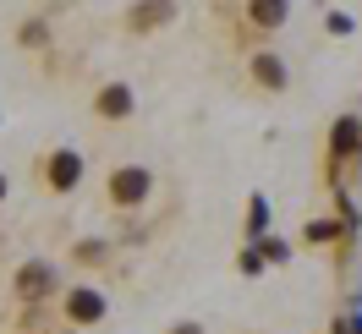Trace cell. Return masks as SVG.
<instances>
[{
  "mask_svg": "<svg viewBox=\"0 0 362 334\" xmlns=\"http://www.w3.org/2000/svg\"><path fill=\"white\" fill-rule=\"evenodd\" d=\"M143 198H148V170L127 165V170H115V176H110V203L132 208V203H143Z\"/></svg>",
  "mask_w": 362,
  "mask_h": 334,
  "instance_id": "1",
  "label": "cell"
},
{
  "mask_svg": "<svg viewBox=\"0 0 362 334\" xmlns=\"http://www.w3.org/2000/svg\"><path fill=\"white\" fill-rule=\"evenodd\" d=\"M66 312H71V323H93V318H105V296L99 290H71V302H66Z\"/></svg>",
  "mask_w": 362,
  "mask_h": 334,
  "instance_id": "2",
  "label": "cell"
},
{
  "mask_svg": "<svg viewBox=\"0 0 362 334\" xmlns=\"http://www.w3.org/2000/svg\"><path fill=\"white\" fill-rule=\"evenodd\" d=\"M77 176H83V159L77 154H55L49 159V186H55V192H71Z\"/></svg>",
  "mask_w": 362,
  "mask_h": 334,
  "instance_id": "3",
  "label": "cell"
},
{
  "mask_svg": "<svg viewBox=\"0 0 362 334\" xmlns=\"http://www.w3.org/2000/svg\"><path fill=\"white\" fill-rule=\"evenodd\" d=\"M49 285H55V268H49L45 258H39V263H28L23 274H17V290H23V296H45Z\"/></svg>",
  "mask_w": 362,
  "mask_h": 334,
  "instance_id": "4",
  "label": "cell"
},
{
  "mask_svg": "<svg viewBox=\"0 0 362 334\" xmlns=\"http://www.w3.org/2000/svg\"><path fill=\"white\" fill-rule=\"evenodd\" d=\"M99 115H110V121L132 115V88H127V83H110V88L99 93Z\"/></svg>",
  "mask_w": 362,
  "mask_h": 334,
  "instance_id": "5",
  "label": "cell"
},
{
  "mask_svg": "<svg viewBox=\"0 0 362 334\" xmlns=\"http://www.w3.org/2000/svg\"><path fill=\"white\" fill-rule=\"evenodd\" d=\"M362 137V126H357V115H340V126H335V154H346L351 143Z\"/></svg>",
  "mask_w": 362,
  "mask_h": 334,
  "instance_id": "6",
  "label": "cell"
},
{
  "mask_svg": "<svg viewBox=\"0 0 362 334\" xmlns=\"http://www.w3.org/2000/svg\"><path fill=\"white\" fill-rule=\"evenodd\" d=\"M258 77H264L269 88H280V83H286V71H280V61H274V55H258Z\"/></svg>",
  "mask_w": 362,
  "mask_h": 334,
  "instance_id": "7",
  "label": "cell"
},
{
  "mask_svg": "<svg viewBox=\"0 0 362 334\" xmlns=\"http://www.w3.org/2000/svg\"><path fill=\"white\" fill-rule=\"evenodd\" d=\"M176 334H198V323H181V329H176Z\"/></svg>",
  "mask_w": 362,
  "mask_h": 334,
  "instance_id": "8",
  "label": "cell"
},
{
  "mask_svg": "<svg viewBox=\"0 0 362 334\" xmlns=\"http://www.w3.org/2000/svg\"><path fill=\"white\" fill-rule=\"evenodd\" d=\"M0 198H6V176H0Z\"/></svg>",
  "mask_w": 362,
  "mask_h": 334,
  "instance_id": "9",
  "label": "cell"
}]
</instances>
